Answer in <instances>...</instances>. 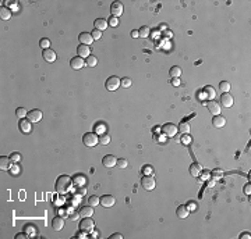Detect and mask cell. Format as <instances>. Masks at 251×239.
<instances>
[{
    "label": "cell",
    "mask_w": 251,
    "mask_h": 239,
    "mask_svg": "<svg viewBox=\"0 0 251 239\" xmlns=\"http://www.w3.org/2000/svg\"><path fill=\"white\" fill-rule=\"evenodd\" d=\"M27 114L28 113H27V110H25L24 107H18L15 110V115L18 117V118H25V117H27Z\"/></svg>",
    "instance_id": "cell-34"
},
{
    "label": "cell",
    "mask_w": 251,
    "mask_h": 239,
    "mask_svg": "<svg viewBox=\"0 0 251 239\" xmlns=\"http://www.w3.org/2000/svg\"><path fill=\"white\" fill-rule=\"evenodd\" d=\"M188 213H190V210L187 208V206H178L177 207V210H176V214H177V217L178 218H181V220H184V218H187L188 217Z\"/></svg>",
    "instance_id": "cell-21"
},
{
    "label": "cell",
    "mask_w": 251,
    "mask_h": 239,
    "mask_svg": "<svg viewBox=\"0 0 251 239\" xmlns=\"http://www.w3.org/2000/svg\"><path fill=\"white\" fill-rule=\"evenodd\" d=\"M39 44H41V47H42L43 50H46V49H49V46H50V40H49L47 38H43V39H41Z\"/></svg>",
    "instance_id": "cell-36"
},
{
    "label": "cell",
    "mask_w": 251,
    "mask_h": 239,
    "mask_svg": "<svg viewBox=\"0 0 251 239\" xmlns=\"http://www.w3.org/2000/svg\"><path fill=\"white\" fill-rule=\"evenodd\" d=\"M208 110L209 113L212 114V115H219L220 114V106L218 102H215V100H211V102L208 103Z\"/></svg>",
    "instance_id": "cell-17"
},
{
    "label": "cell",
    "mask_w": 251,
    "mask_h": 239,
    "mask_svg": "<svg viewBox=\"0 0 251 239\" xmlns=\"http://www.w3.org/2000/svg\"><path fill=\"white\" fill-rule=\"evenodd\" d=\"M85 192H86V189H85V188H81V186H80V188H77V193L84 195V193H85Z\"/></svg>",
    "instance_id": "cell-55"
},
{
    "label": "cell",
    "mask_w": 251,
    "mask_h": 239,
    "mask_svg": "<svg viewBox=\"0 0 251 239\" xmlns=\"http://www.w3.org/2000/svg\"><path fill=\"white\" fill-rule=\"evenodd\" d=\"M172 85L173 86H178V85H180V79H178V78H173V79H172Z\"/></svg>",
    "instance_id": "cell-51"
},
{
    "label": "cell",
    "mask_w": 251,
    "mask_h": 239,
    "mask_svg": "<svg viewBox=\"0 0 251 239\" xmlns=\"http://www.w3.org/2000/svg\"><path fill=\"white\" fill-rule=\"evenodd\" d=\"M181 142H183V143H186V145H188L190 143V136L188 135L183 136V138H181Z\"/></svg>",
    "instance_id": "cell-52"
},
{
    "label": "cell",
    "mask_w": 251,
    "mask_h": 239,
    "mask_svg": "<svg viewBox=\"0 0 251 239\" xmlns=\"http://www.w3.org/2000/svg\"><path fill=\"white\" fill-rule=\"evenodd\" d=\"M119 168H126L128 166V161L126 158H117V164H116Z\"/></svg>",
    "instance_id": "cell-38"
},
{
    "label": "cell",
    "mask_w": 251,
    "mask_h": 239,
    "mask_svg": "<svg viewBox=\"0 0 251 239\" xmlns=\"http://www.w3.org/2000/svg\"><path fill=\"white\" fill-rule=\"evenodd\" d=\"M114 203H116V199H114V196H112V195H103V196L100 197V204L106 208L113 207Z\"/></svg>",
    "instance_id": "cell-7"
},
{
    "label": "cell",
    "mask_w": 251,
    "mask_h": 239,
    "mask_svg": "<svg viewBox=\"0 0 251 239\" xmlns=\"http://www.w3.org/2000/svg\"><path fill=\"white\" fill-rule=\"evenodd\" d=\"M73 186V179L68 177V175H60V177L56 179V191L59 193H67V192L71 189Z\"/></svg>",
    "instance_id": "cell-1"
},
{
    "label": "cell",
    "mask_w": 251,
    "mask_h": 239,
    "mask_svg": "<svg viewBox=\"0 0 251 239\" xmlns=\"http://www.w3.org/2000/svg\"><path fill=\"white\" fill-rule=\"evenodd\" d=\"M141 186L145 191H152L155 188V178L152 175H144L141 178Z\"/></svg>",
    "instance_id": "cell-4"
},
{
    "label": "cell",
    "mask_w": 251,
    "mask_h": 239,
    "mask_svg": "<svg viewBox=\"0 0 251 239\" xmlns=\"http://www.w3.org/2000/svg\"><path fill=\"white\" fill-rule=\"evenodd\" d=\"M177 129H178V132L183 133V135H188V132H190V124H188V122H180V124H178V127H177Z\"/></svg>",
    "instance_id": "cell-28"
},
{
    "label": "cell",
    "mask_w": 251,
    "mask_h": 239,
    "mask_svg": "<svg viewBox=\"0 0 251 239\" xmlns=\"http://www.w3.org/2000/svg\"><path fill=\"white\" fill-rule=\"evenodd\" d=\"M250 233H247V232H244V233H241V235H240V239H243V238H250Z\"/></svg>",
    "instance_id": "cell-57"
},
{
    "label": "cell",
    "mask_w": 251,
    "mask_h": 239,
    "mask_svg": "<svg viewBox=\"0 0 251 239\" xmlns=\"http://www.w3.org/2000/svg\"><path fill=\"white\" fill-rule=\"evenodd\" d=\"M108 25H110V27H117V25H119V19H117V17L112 15L110 18H108Z\"/></svg>",
    "instance_id": "cell-41"
},
{
    "label": "cell",
    "mask_w": 251,
    "mask_h": 239,
    "mask_svg": "<svg viewBox=\"0 0 251 239\" xmlns=\"http://www.w3.org/2000/svg\"><path fill=\"white\" fill-rule=\"evenodd\" d=\"M82 142H84L85 146L94 147L99 143V138L96 136L95 132H86V133H84V136H82Z\"/></svg>",
    "instance_id": "cell-3"
},
{
    "label": "cell",
    "mask_w": 251,
    "mask_h": 239,
    "mask_svg": "<svg viewBox=\"0 0 251 239\" xmlns=\"http://www.w3.org/2000/svg\"><path fill=\"white\" fill-rule=\"evenodd\" d=\"M96 132L98 133H100V135H102V133H105V125H98V127H96Z\"/></svg>",
    "instance_id": "cell-47"
},
{
    "label": "cell",
    "mask_w": 251,
    "mask_h": 239,
    "mask_svg": "<svg viewBox=\"0 0 251 239\" xmlns=\"http://www.w3.org/2000/svg\"><path fill=\"white\" fill-rule=\"evenodd\" d=\"M244 193L245 195H250L251 193V185H250V183H247V185L244 186Z\"/></svg>",
    "instance_id": "cell-49"
},
{
    "label": "cell",
    "mask_w": 251,
    "mask_h": 239,
    "mask_svg": "<svg viewBox=\"0 0 251 239\" xmlns=\"http://www.w3.org/2000/svg\"><path fill=\"white\" fill-rule=\"evenodd\" d=\"M0 17H2V19H4V21H7V19L11 18V11L7 6H2V8H0Z\"/></svg>",
    "instance_id": "cell-24"
},
{
    "label": "cell",
    "mask_w": 251,
    "mask_h": 239,
    "mask_svg": "<svg viewBox=\"0 0 251 239\" xmlns=\"http://www.w3.org/2000/svg\"><path fill=\"white\" fill-rule=\"evenodd\" d=\"M149 28H148V27H145V25H144V27H141V28H139V29H138V33H139V38H148V36H149Z\"/></svg>",
    "instance_id": "cell-32"
},
{
    "label": "cell",
    "mask_w": 251,
    "mask_h": 239,
    "mask_svg": "<svg viewBox=\"0 0 251 239\" xmlns=\"http://www.w3.org/2000/svg\"><path fill=\"white\" fill-rule=\"evenodd\" d=\"M11 164H13V161L10 160V157H6V156L0 157V168L2 170H10Z\"/></svg>",
    "instance_id": "cell-22"
},
{
    "label": "cell",
    "mask_w": 251,
    "mask_h": 239,
    "mask_svg": "<svg viewBox=\"0 0 251 239\" xmlns=\"http://www.w3.org/2000/svg\"><path fill=\"white\" fill-rule=\"evenodd\" d=\"M10 160L13 161V163H18L20 160H21V156H20V153H17V152H13L10 154Z\"/></svg>",
    "instance_id": "cell-40"
},
{
    "label": "cell",
    "mask_w": 251,
    "mask_h": 239,
    "mask_svg": "<svg viewBox=\"0 0 251 239\" xmlns=\"http://www.w3.org/2000/svg\"><path fill=\"white\" fill-rule=\"evenodd\" d=\"M70 65H71L73 69H81L84 65H85V61H84L82 57L77 56V57H73L71 60H70Z\"/></svg>",
    "instance_id": "cell-10"
},
{
    "label": "cell",
    "mask_w": 251,
    "mask_h": 239,
    "mask_svg": "<svg viewBox=\"0 0 251 239\" xmlns=\"http://www.w3.org/2000/svg\"><path fill=\"white\" fill-rule=\"evenodd\" d=\"M89 53H91V49H89V46H86V44L80 43V46L77 47V54L80 56V57H82V58L89 57V56H91Z\"/></svg>",
    "instance_id": "cell-16"
},
{
    "label": "cell",
    "mask_w": 251,
    "mask_h": 239,
    "mask_svg": "<svg viewBox=\"0 0 251 239\" xmlns=\"http://www.w3.org/2000/svg\"><path fill=\"white\" fill-rule=\"evenodd\" d=\"M110 13L113 17H119L123 14V4L119 2H113L110 4Z\"/></svg>",
    "instance_id": "cell-11"
},
{
    "label": "cell",
    "mask_w": 251,
    "mask_h": 239,
    "mask_svg": "<svg viewBox=\"0 0 251 239\" xmlns=\"http://www.w3.org/2000/svg\"><path fill=\"white\" fill-rule=\"evenodd\" d=\"M220 104L226 108L231 107L233 106V96L230 93H222V96H220Z\"/></svg>",
    "instance_id": "cell-12"
},
{
    "label": "cell",
    "mask_w": 251,
    "mask_h": 239,
    "mask_svg": "<svg viewBox=\"0 0 251 239\" xmlns=\"http://www.w3.org/2000/svg\"><path fill=\"white\" fill-rule=\"evenodd\" d=\"M91 35H92V38H94V40H98V39H100V36H102V32L98 31V29H94L91 32Z\"/></svg>",
    "instance_id": "cell-42"
},
{
    "label": "cell",
    "mask_w": 251,
    "mask_h": 239,
    "mask_svg": "<svg viewBox=\"0 0 251 239\" xmlns=\"http://www.w3.org/2000/svg\"><path fill=\"white\" fill-rule=\"evenodd\" d=\"M42 56H43V60L47 61V63H53V61H56V53H55V50H52V49L43 50Z\"/></svg>",
    "instance_id": "cell-18"
},
{
    "label": "cell",
    "mask_w": 251,
    "mask_h": 239,
    "mask_svg": "<svg viewBox=\"0 0 251 239\" xmlns=\"http://www.w3.org/2000/svg\"><path fill=\"white\" fill-rule=\"evenodd\" d=\"M161 131L163 132V135L167 136V138H173V136L178 132L177 127H176L174 124H169V122H167V124H165L163 127L161 128Z\"/></svg>",
    "instance_id": "cell-6"
},
{
    "label": "cell",
    "mask_w": 251,
    "mask_h": 239,
    "mask_svg": "<svg viewBox=\"0 0 251 239\" xmlns=\"http://www.w3.org/2000/svg\"><path fill=\"white\" fill-rule=\"evenodd\" d=\"M80 213L81 217H92V214H94V207L92 206H84V207H81V210L78 211Z\"/></svg>",
    "instance_id": "cell-23"
},
{
    "label": "cell",
    "mask_w": 251,
    "mask_h": 239,
    "mask_svg": "<svg viewBox=\"0 0 251 239\" xmlns=\"http://www.w3.org/2000/svg\"><path fill=\"white\" fill-rule=\"evenodd\" d=\"M94 27H95V29H98V31H105L106 29V27H108V19H105V18H96L95 19V22H94Z\"/></svg>",
    "instance_id": "cell-20"
},
{
    "label": "cell",
    "mask_w": 251,
    "mask_h": 239,
    "mask_svg": "<svg viewBox=\"0 0 251 239\" xmlns=\"http://www.w3.org/2000/svg\"><path fill=\"white\" fill-rule=\"evenodd\" d=\"M209 175H211L209 171H204V174L201 175V178H202V181H206V179H209Z\"/></svg>",
    "instance_id": "cell-48"
},
{
    "label": "cell",
    "mask_w": 251,
    "mask_h": 239,
    "mask_svg": "<svg viewBox=\"0 0 251 239\" xmlns=\"http://www.w3.org/2000/svg\"><path fill=\"white\" fill-rule=\"evenodd\" d=\"M212 125H214L215 128H223L226 125V118H225V117H222L220 114H219V115H214Z\"/></svg>",
    "instance_id": "cell-19"
},
{
    "label": "cell",
    "mask_w": 251,
    "mask_h": 239,
    "mask_svg": "<svg viewBox=\"0 0 251 239\" xmlns=\"http://www.w3.org/2000/svg\"><path fill=\"white\" fill-rule=\"evenodd\" d=\"M68 217L70 220H73V221H77L78 217H80V213H75V211H71V213H68Z\"/></svg>",
    "instance_id": "cell-46"
},
{
    "label": "cell",
    "mask_w": 251,
    "mask_h": 239,
    "mask_svg": "<svg viewBox=\"0 0 251 239\" xmlns=\"http://www.w3.org/2000/svg\"><path fill=\"white\" fill-rule=\"evenodd\" d=\"M138 36H139V33H138V31L137 29L131 31V38H138Z\"/></svg>",
    "instance_id": "cell-54"
},
{
    "label": "cell",
    "mask_w": 251,
    "mask_h": 239,
    "mask_svg": "<svg viewBox=\"0 0 251 239\" xmlns=\"http://www.w3.org/2000/svg\"><path fill=\"white\" fill-rule=\"evenodd\" d=\"M96 64H98V58L95 57V56H89V57H86L85 65H88V67H95Z\"/></svg>",
    "instance_id": "cell-33"
},
{
    "label": "cell",
    "mask_w": 251,
    "mask_h": 239,
    "mask_svg": "<svg viewBox=\"0 0 251 239\" xmlns=\"http://www.w3.org/2000/svg\"><path fill=\"white\" fill-rule=\"evenodd\" d=\"M18 129L21 131L22 133H29L31 131V121L29 120H25V118H20L18 121Z\"/></svg>",
    "instance_id": "cell-9"
},
{
    "label": "cell",
    "mask_w": 251,
    "mask_h": 239,
    "mask_svg": "<svg viewBox=\"0 0 251 239\" xmlns=\"http://www.w3.org/2000/svg\"><path fill=\"white\" fill-rule=\"evenodd\" d=\"M27 120H29L31 122H39V121L42 120V111H41V110H36V108H33V110L28 111Z\"/></svg>",
    "instance_id": "cell-8"
},
{
    "label": "cell",
    "mask_w": 251,
    "mask_h": 239,
    "mask_svg": "<svg viewBox=\"0 0 251 239\" xmlns=\"http://www.w3.org/2000/svg\"><path fill=\"white\" fill-rule=\"evenodd\" d=\"M78 228L85 233H91L95 228V222L94 220H91V217H84V220H81L80 224H78Z\"/></svg>",
    "instance_id": "cell-2"
},
{
    "label": "cell",
    "mask_w": 251,
    "mask_h": 239,
    "mask_svg": "<svg viewBox=\"0 0 251 239\" xmlns=\"http://www.w3.org/2000/svg\"><path fill=\"white\" fill-rule=\"evenodd\" d=\"M187 208H188L190 211H195V210H197V203H195V202H188Z\"/></svg>",
    "instance_id": "cell-45"
},
{
    "label": "cell",
    "mask_w": 251,
    "mask_h": 239,
    "mask_svg": "<svg viewBox=\"0 0 251 239\" xmlns=\"http://www.w3.org/2000/svg\"><path fill=\"white\" fill-rule=\"evenodd\" d=\"M99 143L109 145V143H110V136H109L108 133H102V135H100V138H99Z\"/></svg>",
    "instance_id": "cell-35"
},
{
    "label": "cell",
    "mask_w": 251,
    "mask_h": 239,
    "mask_svg": "<svg viewBox=\"0 0 251 239\" xmlns=\"http://www.w3.org/2000/svg\"><path fill=\"white\" fill-rule=\"evenodd\" d=\"M105 86H106V89H108V90L114 92L120 86V78L114 77V75H113V77H109L108 79H106V82H105Z\"/></svg>",
    "instance_id": "cell-5"
},
{
    "label": "cell",
    "mask_w": 251,
    "mask_h": 239,
    "mask_svg": "<svg viewBox=\"0 0 251 239\" xmlns=\"http://www.w3.org/2000/svg\"><path fill=\"white\" fill-rule=\"evenodd\" d=\"M120 86H123V88H130L131 79L130 78H123V79H120Z\"/></svg>",
    "instance_id": "cell-39"
},
{
    "label": "cell",
    "mask_w": 251,
    "mask_h": 239,
    "mask_svg": "<svg viewBox=\"0 0 251 239\" xmlns=\"http://www.w3.org/2000/svg\"><path fill=\"white\" fill-rule=\"evenodd\" d=\"M152 172H153V170H152V167H149V166H145L144 168H142V174L144 175H152Z\"/></svg>",
    "instance_id": "cell-43"
},
{
    "label": "cell",
    "mask_w": 251,
    "mask_h": 239,
    "mask_svg": "<svg viewBox=\"0 0 251 239\" xmlns=\"http://www.w3.org/2000/svg\"><path fill=\"white\" fill-rule=\"evenodd\" d=\"M11 172H13V175H14V174H18V167L14 166L13 168H11Z\"/></svg>",
    "instance_id": "cell-56"
},
{
    "label": "cell",
    "mask_w": 251,
    "mask_h": 239,
    "mask_svg": "<svg viewBox=\"0 0 251 239\" xmlns=\"http://www.w3.org/2000/svg\"><path fill=\"white\" fill-rule=\"evenodd\" d=\"M219 89L222 93H229V90H230V83L227 82V81H222V82L219 83Z\"/></svg>",
    "instance_id": "cell-31"
},
{
    "label": "cell",
    "mask_w": 251,
    "mask_h": 239,
    "mask_svg": "<svg viewBox=\"0 0 251 239\" xmlns=\"http://www.w3.org/2000/svg\"><path fill=\"white\" fill-rule=\"evenodd\" d=\"M110 239H123V235L121 233H113V235H110Z\"/></svg>",
    "instance_id": "cell-50"
},
{
    "label": "cell",
    "mask_w": 251,
    "mask_h": 239,
    "mask_svg": "<svg viewBox=\"0 0 251 239\" xmlns=\"http://www.w3.org/2000/svg\"><path fill=\"white\" fill-rule=\"evenodd\" d=\"M88 204L92 206V207H95V206L100 204V199L96 196V195H92V196L88 197Z\"/></svg>",
    "instance_id": "cell-30"
},
{
    "label": "cell",
    "mask_w": 251,
    "mask_h": 239,
    "mask_svg": "<svg viewBox=\"0 0 251 239\" xmlns=\"http://www.w3.org/2000/svg\"><path fill=\"white\" fill-rule=\"evenodd\" d=\"M63 227H64V218L63 217H55V218L52 220V228H53V231H61L63 229Z\"/></svg>",
    "instance_id": "cell-14"
},
{
    "label": "cell",
    "mask_w": 251,
    "mask_h": 239,
    "mask_svg": "<svg viewBox=\"0 0 251 239\" xmlns=\"http://www.w3.org/2000/svg\"><path fill=\"white\" fill-rule=\"evenodd\" d=\"M169 74H170V77H172V78H178L181 75V68H180V67H177V65L172 67V68H170V71H169Z\"/></svg>",
    "instance_id": "cell-29"
},
{
    "label": "cell",
    "mask_w": 251,
    "mask_h": 239,
    "mask_svg": "<svg viewBox=\"0 0 251 239\" xmlns=\"http://www.w3.org/2000/svg\"><path fill=\"white\" fill-rule=\"evenodd\" d=\"M222 175H223V171H222V170H219V168H216V170H214V171H212V177H214V178H220Z\"/></svg>",
    "instance_id": "cell-44"
},
{
    "label": "cell",
    "mask_w": 251,
    "mask_h": 239,
    "mask_svg": "<svg viewBox=\"0 0 251 239\" xmlns=\"http://www.w3.org/2000/svg\"><path fill=\"white\" fill-rule=\"evenodd\" d=\"M27 236H28V233H27V232H21V233H17L15 238H17V239H20V238H27Z\"/></svg>",
    "instance_id": "cell-53"
},
{
    "label": "cell",
    "mask_w": 251,
    "mask_h": 239,
    "mask_svg": "<svg viewBox=\"0 0 251 239\" xmlns=\"http://www.w3.org/2000/svg\"><path fill=\"white\" fill-rule=\"evenodd\" d=\"M35 231H38V229H36L33 225H25V227H24V232H27L28 235H33V233H35Z\"/></svg>",
    "instance_id": "cell-37"
},
{
    "label": "cell",
    "mask_w": 251,
    "mask_h": 239,
    "mask_svg": "<svg viewBox=\"0 0 251 239\" xmlns=\"http://www.w3.org/2000/svg\"><path fill=\"white\" fill-rule=\"evenodd\" d=\"M190 174H191L192 177H200L201 175V166L200 164H197V163L191 164V166H190Z\"/></svg>",
    "instance_id": "cell-27"
},
{
    "label": "cell",
    "mask_w": 251,
    "mask_h": 239,
    "mask_svg": "<svg viewBox=\"0 0 251 239\" xmlns=\"http://www.w3.org/2000/svg\"><path fill=\"white\" fill-rule=\"evenodd\" d=\"M102 164L105 167H108V168H110V167H114L117 164V158L112 154H108L102 158Z\"/></svg>",
    "instance_id": "cell-15"
},
{
    "label": "cell",
    "mask_w": 251,
    "mask_h": 239,
    "mask_svg": "<svg viewBox=\"0 0 251 239\" xmlns=\"http://www.w3.org/2000/svg\"><path fill=\"white\" fill-rule=\"evenodd\" d=\"M204 93H205V96L208 97L209 100H214L215 97H216V90H215L212 86H205V88H204Z\"/></svg>",
    "instance_id": "cell-26"
},
{
    "label": "cell",
    "mask_w": 251,
    "mask_h": 239,
    "mask_svg": "<svg viewBox=\"0 0 251 239\" xmlns=\"http://www.w3.org/2000/svg\"><path fill=\"white\" fill-rule=\"evenodd\" d=\"M78 40L81 42V44L89 46V44H92V42H94V38H92V35L89 32H82V33L78 35Z\"/></svg>",
    "instance_id": "cell-13"
},
{
    "label": "cell",
    "mask_w": 251,
    "mask_h": 239,
    "mask_svg": "<svg viewBox=\"0 0 251 239\" xmlns=\"http://www.w3.org/2000/svg\"><path fill=\"white\" fill-rule=\"evenodd\" d=\"M71 179H73V185H74L75 188H80V186L85 185V178H84V175H75V177L71 178Z\"/></svg>",
    "instance_id": "cell-25"
}]
</instances>
